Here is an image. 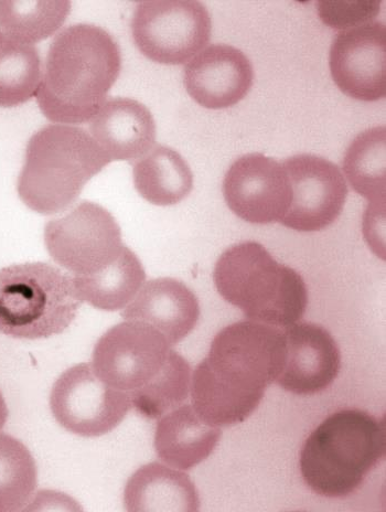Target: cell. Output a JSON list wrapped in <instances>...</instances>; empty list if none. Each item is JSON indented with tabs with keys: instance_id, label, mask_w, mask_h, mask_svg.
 <instances>
[{
	"instance_id": "1",
	"label": "cell",
	"mask_w": 386,
	"mask_h": 512,
	"mask_svg": "<svg viewBox=\"0 0 386 512\" xmlns=\"http://www.w3.org/2000/svg\"><path fill=\"white\" fill-rule=\"evenodd\" d=\"M286 339L280 328L253 320L225 327L191 376L192 408L212 426L249 419L285 367Z\"/></svg>"
},
{
	"instance_id": "2",
	"label": "cell",
	"mask_w": 386,
	"mask_h": 512,
	"mask_svg": "<svg viewBox=\"0 0 386 512\" xmlns=\"http://www.w3.org/2000/svg\"><path fill=\"white\" fill-rule=\"evenodd\" d=\"M119 45L104 29L87 24L60 32L50 45L36 99L48 120L90 122L119 79Z\"/></svg>"
},
{
	"instance_id": "3",
	"label": "cell",
	"mask_w": 386,
	"mask_h": 512,
	"mask_svg": "<svg viewBox=\"0 0 386 512\" xmlns=\"http://www.w3.org/2000/svg\"><path fill=\"white\" fill-rule=\"evenodd\" d=\"M110 163L83 128L48 125L27 145L25 165L18 179L19 197L31 210L55 215L69 208L85 185Z\"/></svg>"
},
{
	"instance_id": "4",
	"label": "cell",
	"mask_w": 386,
	"mask_h": 512,
	"mask_svg": "<svg viewBox=\"0 0 386 512\" xmlns=\"http://www.w3.org/2000/svg\"><path fill=\"white\" fill-rule=\"evenodd\" d=\"M213 280L224 300L253 322L286 328L306 313L308 291L303 277L278 263L260 243L243 242L225 251Z\"/></svg>"
},
{
	"instance_id": "5",
	"label": "cell",
	"mask_w": 386,
	"mask_h": 512,
	"mask_svg": "<svg viewBox=\"0 0 386 512\" xmlns=\"http://www.w3.org/2000/svg\"><path fill=\"white\" fill-rule=\"evenodd\" d=\"M385 456V425L360 410L331 415L306 441L300 469L319 496L347 497Z\"/></svg>"
},
{
	"instance_id": "6",
	"label": "cell",
	"mask_w": 386,
	"mask_h": 512,
	"mask_svg": "<svg viewBox=\"0 0 386 512\" xmlns=\"http://www.w3.org/2000/svg\"><path fill=\"white\" fill-rule=\"evenodd\" d=\"M82 304L73 277L45 263L0 270V333L45 339L64 332Z\"/></svg>"
},
{
	"instance_id": "7",
	"label": "cell",
	"mask_w": 386,
	"mask_h": 512,
	"mask_svg": "<svg viewBox=\"0 0 386 512\" xmlns=\"http://www.w3.org/2000/svg\"><path fill=\"white\" fill-rule=\"evenodd\" d=\"M211 17L196 0H155L138 4L132 34L139 51L162 64H184L209 44Z\"/></svg>"
},
{
	"instance_id": "8",
	"label": "cell",
	"mask_w": 386,
	"mask_h": 512,
	"mask_svg": "<svg viewBox=\"0 0 386 512\" xmlns=\"http://www.w3.org/2000/svg\"><path fill=\"white\" fill-rule=\"evenodd\" d=\"M45 243L52 259L74 276L102 271L124 248L119 223L110 211L90 201L48 222Z\"/></svg>"
},
{
	"instance_id": "9",
	"label": "cell",
	"mask_w": 386,
	"mask_h": 512,
	"mask_svg": "<svg viewBox=\"0 0 386 512\" xmlns=\"http://www.w3.org/2000/svg\"><path fill=\"white\" fill-rule=\"evenodd\" d=\"M170 347L153 327L126 320L96 344L91 367L107 386L130 394L163 371L173 350Z\"/></svg>"
},
{
	"instance_id": "10",
	"label": "cell",
	"mask_w": 386,
	"mask_h": 512,
	"mask_svg": "<svg viewBox=\"0 0 386 512\" xmlns=\"http://www.w3.org/2000/svg\"><path fill=\"white\" fill-rule=\"evenodd\" d=\"M50 404L64 429L84 437L110 433L132 408L128 393L107 386L87 364L62 373L52 388Z\"/></svg>"
},
{
	"instance_id": "11",
	"label": "cell",
	"mask_w": 386,
	"mask_h": 512,
	"mask_svg": "<svg viewBox=\"0 0 386 512\" xmlns=\"http://www.w3.org/2000/svg\"><path fill=\"white\" fill-rule=\"evenodd\" d=\"M293 189L292 204L281 221L300 232H315L334 223L345 207L348 186L345 176L330 160L302 154L283 163Z\"/></svg>"
},
{
	"instance_id": "12",
	"label": "cell",
	"mask_w": 386,
	"mask_h": 512,
	"mask_svg": "<svg viewBox=\"0 0 386 512\" xmlns=\"http://www.w3.org/2000/svg\"><path fill=\"white\" fill-rule=\"evenodd\" d=\"M223 195L242 220L270 224L285 217L292 204L293 189L283 164L254 153L232 164L224 177Z\"/></svg>"
},
{
	"instance_id": "13",
	"label": "cell",
	"mask_w": 386,
	"mask_h": 512,
	"mask_svg": "<svg viewBox=\"0 0 386 512\" xmlns=\"http://www.w3.org/2000/svg\"><path fill=\"white\" fill-rule=\"evenodd\" d=\"M386 29L380 21L342 30L330 49V71L338 88L363 102L384 98Z\"/></svg>"
},
{
	"instance_id": "14",
	"label": "cell",
	"mask_w": 386,
	"mask_h": 512,
	"mask_svg": "<svg viewBox=\"0 0 386 512\" xmlns=\"http://www.w3.org/2000/svg\"><path fill=\"white\" fill-rule=\"evenodd\" d=\"M286 362L278 386L298 396H312L326 390L341 368L336 340L324 327L296 323L284 330Z\"/></svg>"
},
{
	"instance_id": "15",
	"label": "cell",
	"mask_w": 386,
	"mask_h": 512,
	"mask_svg": "<svg viewBox=\"0 0 386 512\" xmlns=\"http://www.w3.org/2000/svg\"><path fill=\"white\" fill-rule=\"evenodd\" d=\"M254 80L252 63L238 48L212 45L193 57L185 68V87L193 100L211 110L231 108L249 94Z\"/></svg>"
},
{
	"instance_id": "16",
	"label": "cell",
	"mask_w": 386,
	"mask_h": 512,
	"mask_svg": "<svg viewBox=\"0 0 386 512\" xmlns=\"http://www.w3.org/2000/svg\"><path fill=\"white\" fill-rule=\"evenodd\" d=\"M122 316L153 327L174 346L197 326L200 305L184 283L164 277L144 283Z\"/></svg>"
},
{
	"instance_id": "17",
	"label": "cell",
	"mask_w": 386,
	"mask_h": 512,
	"mask_svg": "<svg viewBox=\"0 0 386 512\" xmlns=\"http://www.w3.org/2000/svg\"><path fill=\"white\" fill-rule=\"evenodd\" d=\"M90 134L111 162L141 159L155 147L157 135L152 112L127 98L106 100L90 121Z\"/></svg>"
},
{
	"instance_id": "18",
	"label": "cell",
	"mask_w": 386,
	"mask_h": 512,
	"mask_svg": "<svg viewBox=\"0 0 386 512\" xmlns=\"http://www.w3.org/2000/svg\"><path fill=\"white\" fill-rule=\"evenodd\" d=\"M221 431L203 421L191 405L162 416L155 434L158 457L170 467L189 471L213 453Z\"/></svg>"
},
{
	"instance_id": "19",
	"label": "cell",
	"mask_w": 386,
	"mask_h": 512,
	"mask_svg": "<svg viewBox=\"0 0 386 512\" xmlns=\"http://www.w3.org/2000/svg\"><path fill=\"white\" fill-rule=\"evenodd\" d=\"M124 504L130 512H196L200 509V498L187 474L150 463L128 480Z\"/></svg>"
},
{
	"instance_id": "20",
	"label": "cell",
	"mask_w": 386,
	"mask_h": 512,
	"mask_svg": "<svg viewBox=\"0 0 386 512\" xmlns=\"http://www.w3.org/2000/svg\"><path fill=\"white\" fill-rule=\"evenodd\" d=\"M133 175L138 194L156 206L177 205L193 188V175L186 159L163 145L137 160Z\"/></svg>"
},
{
	"instance_id": "21",
	"label": "cell",
	"mask_w": 386,
	"mask_h": 512,
	"mask_svg": "<svg viewBox=\"0 0 386 512\" xmlns=\"http://www.w3.org/2000/svg\"><path fill=\"white\" fill-rule=\"evenodd\" d=\"M146 280V273L137 255L124 245L119 256L102 271L74 276L73 281L82 302L115 312L130 304Z\"/></svg>"
},
{
	"instance_id": "22",
	"label": "cell",
	"mask_w": 386,
	"mask_h": 512,
	"mask_svg": "<svg viewBox=\"0 0 386 512\" xmlns=\"http://www.w3.org/2000/svg\"><path fill=\"white\" fill-rule=\"evenodd\" d=\"M70 12L68 0H3L0 30L7 39L32 46L56 34Z\"/></svg>"
},
{
	"instance_id": "23",
	"label": "cell",
	"mask_w": 386,
	"mask_h": 512,
	"mask_svg": "<svg viewBox=\"0 0 386 512\" xmlns=\"http://www.w3.org/2000/svg\"><path fill=\"white\" fill-rule=\"evenodd\" d=\"M385 159V126L370 128L359 134L343 159V172L350 186L370 204L385 201Z\"/></svg>"
},
{
	"instance_id": "24",
	"label": "cell",
	"mask_w": 386,
	"mask_h": 512,
	"mask_svg": "<svg viewBox=\"0 0 386 512\" xmlns=\"http://www.w3.org/2000/svg\"><path fill=\"white\" fill-rule=\"evenodd\" d=\"M42 79V66L34 46L6 38L0 47V106L14 108L36 96Z\"/></svg>"
},
{
	"instance_id": "25",
	"label": "cell",
	"mask_w": 386,
	"mask_h": 512,
	"mask_svg": "<svg viewBox=\"0 0 386 512\" xmlns=\"http://www.w3.org/2000/svg\"><path fill=\"white\" fill-rule=\"evenodd\" d=\"M37 487V466L28 448L0 434V512L23 510Z\"/></svg>"
},
{
	"instance_id": "26",
	"label": "cell",
	"mask_w": 386,
	"mask_h": 512,
	"mask_svg": "<svg viewBox=\"0 0 386 512\" xmlns=\"http://www.w3.org/2000/svg\"><path fill=\"white\" fill-rule=\"evenodd\" d=\"M191 368L178 352L171 350L162 372L146 387L128 396L132 407L147 419H159L179 407L189 396Z\"/></svg>"
},
{
	"instance_id": "27",
	"label": "cell",
	"mask_w": 386,
	"mask_h": 512,
	"mask_svg": "<svg viewBox=\"0 0 386 512\" xmlns=\"http://www.w3.org/2000/svg\"><path fill=\"white\" fill-rule=\"evenodd\" d=\"M381 0H359V2H323L317 3L321 20L331 28L347 30L371 23L381 10Z\"/></svg>"
},
{
	"instance_id": "28",
	"label": "cell",
	"mask_w": 386,
	"mask_h": 512,
	"mask_svg": "<svg viewBox=\"0 0 386 512\" xmlns=\"http://www.w3.org/2000/svg\"><path fill=\"white\" fill-rule=\"evenodd\" d=\"M364 238L381 259H385V201L373 202L363 217Z\"/></svg>"
},
{
	"instance_id": "29",
	"label": "cell",
	"mask_w": 386,
	"mask_h": 512,
	"mask_svg": "<svg viewBox=\"0 0 386 512\" xmlns=\"http://www.w3.org/2000/svg\"><path fill=\"white\" fill-rule=\"evenodd\" d=\"M8 418V409L3 394L0 393V431L3 430Z\"/></svg>"
},
{
	"instance_id": "30",
	"label": "cell",
	"mask_w": 386,
	"mask_h": 512,
	"mask_svg": "<svg viewBox=\"0 0 386 512\" xmlns=\"http://www.w3.org/2000/svg\"><path fill=\"white\" fill-rule=\"evenodd\" d=\"M6 40L5 35L3 34V31L0 30V47L4 44V41Z\"/></svg>"
}]
</instances>
